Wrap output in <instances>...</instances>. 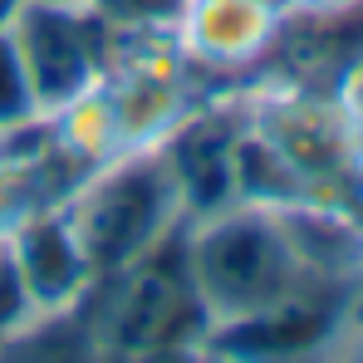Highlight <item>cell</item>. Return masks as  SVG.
<instances>
[{
	"label": "cell",
	"mask_w": 363,
	"mask_h": 363,
	"mask_svg": "<svg viewBox=\"0 0 363 363\" xmlns=\"http://www.w3.org/2000/svg\"><path fill=\"white\" fill-rule=\"evenodd\" d=\"M182 236H186V265H191L196 295L211 314V329L265 314L300 295H319V290L363 295L354 285L334 280L314 260L300 226V201L236 196L201 216H186Z\"/></svg>",
	"instance_id": "6da1fadb"
},
{
	"label": "cell",
	"mask_w": 363,
	"mask_h": 363,
	"mask_svg": "<svg viewBox=\"0 0 363 363\" xmlns=\"http://www.w3.org/2000/svg\"><path fill=\"white\" fill-rule=\"evenodd\" d=\"M186 221L147 245L123 270L94 280L84 314L89 354L104 359H177L201 354L211 314L196 295L191 265H186Z\"/></svg>",
	"instance_id": "7a4b0ae2"
},
{
	"label": "cell",
	"mask_w": 363,
	"mask_h": 363,
	"mask_svg": "<svg viewBox=\"0 0 363 363\" xmlns=\"http://www.w3.org/2000/svg\"><path fill=\"white\" fill-rule=\"evenodd\" d=\"M60 211L94 280L123 270L128 260H138L147 245H157L186 221V201L162 138L143 147H123L108 162L89 167L79 186L60 201Z\"/></svg>",
	"instance_id": "3957f363"
},
{
	"label": "cell",
	"mask_w": 363,
	"mask_h": 363,
	"mask_svg": "<svg viewBox=\"0 0 363 363\" xmlns=\"http://www.w3.org/2000/svg\"><path fill=\"white\" fill-rule=\"evenodd\" d=\"M0 20L10 30L40 113H55L84 89L104 84L123 40L84 0H10Z\"/></svg>",
	"instance_id": "277c9868"
},
{
	"label": "cell",
	"mask_w": 363,
	"mask_h": 363,
	"mask_svg": "<svg viewBox=\"0 0 363 363\" xmlns=\"http://www.w3.org/2000/svg\"><path fill=\"white\" fill-rule=\"evenodd\" d=\"M363 64V0L339 10H290L255 69V84H285L309 94H344Z\"/></svg>",
	"instance_id": "5b68a950"
},
{
	"label": "cell",
	"mask_w": 363,
	"mask_h": 363,
	"mask_svg": "<svg viewBox=\"0 0 363 363\" xmlns=\"http://www.w3.org/2000/svg\"><path fill=\"white\" fill-rule=\"evenodd\" d=\"M280 15L285 0H186L172 40L196 74H255Z\"/></svg>",
	"instance_id": "8992f818"
},
{
	"label": "cell",
	"mask_w": 363,
	"mask_h": 363,
	"mask_svg": "<svg viewBox=\"0 0 363 363\" xmlns=\"http://www.w3.org/2000/svg\"><path fill=\"white\" fill-rule=\"evenodd\" d=\"M5 241H10V255L20 265V280H25L30 300L40 309V319H64L89 300L94 270H89L84 250L74 241L69 221H64L60 201L30 211Z\"/></svg>",
	"instance_id": "52a82bcc"
},
{
	"label": "cell",
	"mask_w": 363,
	"mask_h": 363,
	"mask_svg": "<svg viewBox=\"0 0 363 363\" xmlns=\"http://www.w3.org/2000/svg\"><path fill=\"white\" fill-rule=\"evenodd\" d=\"M94 15H104L118 35H162L172 30L186 0H84Z\"/></svg>",
	"instance_id": "ba28073f"
},
{
	"label": "cell",
	"mask_w": 363,
	"mask_h": 363,
	"mask_svg": "<svg viewBox=\"0 0 363 363\" xmlns=\"http://www.w3.org/2000/svg\"><path fill=\"white\" fill-rule=\"evenodd\" d=\"M35 319H40V309H35L25 280H20V265L10 255V241L0 236V344H20L35 329Z\"/></svg>",
	"instance_id": "9c48e42d"
},
{
	"label": "cell",
	"mask_w": 363,
	"mask_h": 363,
	"mask_svg": "<svg viewBox=\"0 0 363 363\" xmlns=\"http://www.w3.org/2000/svg\"><path fill=\"white\" fill-rule=\"evenodd\" d=\"M35 113H40V108H35L30 79H25V69H20V55H15V45H10L5 20H0V133L15 128V123H25V118H35Z\"/></svg>",
	"instance_id": "30bf717a"
},
{
	"label": "cell",
	"mask_w": 363,
	"mask_h": 363,
	"mask_svg": "<svg viewBox=\"0 0 363 363\" xmlns=\"http://www.w3.org/2000/svg\"><path fill=\"white\" fill-rule=\"evenodd\" d=\"M344 104H349V113H354V123L363 133V64H359V74L349 79V89H344Z\"/></svg>",
	"instance_id": "8fae6325"
},
{
	"label": "cell",
	"mask_w": 363,
	"mask_h": 363,
	"mask_svg": "<svg viewBox=\"0 0 363 363\" xmlns=\"http://www.w3.org/2000/svg\"><path fill=\"white\" fill-rule=\"evenodd\" d=\"M290 10H339V5H354V0H285Z\"/></svg>",
	"instance_id": "7c38bea8"
},
{
	"label": "cell",
	"mask_w": 363,
	"mask_h": 363,
	"mask_svg": "<svg viewBox=\"0 0 363 363\" xmlns=\"http://www.w3.org/2000/svg\"><path fill=\"white\" fill-rule=\"evenodd\" d=\"M354 211H359V221H363V177H359V191H354Z\"/></svg>",
	"instance_id": "4fadbf2b"
}]
</instances>
